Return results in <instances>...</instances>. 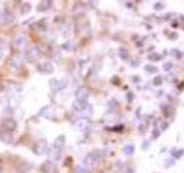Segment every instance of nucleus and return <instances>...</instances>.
Returning <instances> with one entry per match:
<instances>
[{
  "label": "nucleus",
  "mask_w": 184,
  "mask_h": 173,
  "mask_svg": "<svg viewBox=\"0 0 184 173\" xmlns=\"http://www.w3.org/2000/svg\"><path fill=\"white\" fill-rule=\"evenodd\" d=\"M13 44H14V47H16L17 50H23L26 47V44H27V39H26L24 35L18 34V35H16V37H14Z\"/></svg>",
  "instance_id": "nucleus-5"
},
{
  "label": "nucleus",
  "mask_w": 184,
  "mask_h": 173,
  "mask_svg": "<svg viewBox=\"0 0 184 173\" xmlns=\"http://www.w3.org/2000/svg\"><path fill=\"white\" fill-rule=\"evenodd\" d=\"M89 97V89L85 87H81L76 91V101L78 102H87V98Z\"/></svg>",
  "instance_id": "nucleus-3"
},
{
  "label": "nucleus",
  "mask_w": 184,
  "mask_h": 173,
  "mask_svg": "<svg viewBox=\"0 0 184 173\" xmlns=\"http://www.w3.org/2000/svg\"><path fill=\"white\" fill-rule=\"evenodd\" d=\"M166 128H167V124H166V122H164V124L162 125V129H166Z\"/></svg>",
  "instance_id": "nucleus-30"
},
{
  "label": "nucleus",
  "mask_w": 184,
  "mask_h": 173,
  "mask_svg": "<svg viewBox=\"0 0 184 173\" xmlns=\"http://www.w3.org/2000/svg\"><path fill=\"white\" fill-rule=\"evenodd\" d=\"M51 112H52V106L51 105H47V106H44L40 112H38V115L40 117H45V118H50L51 117Z\"/></svg>",
  "instance_id": "nucleus-10"
},
{
  "label": "nucleus",
  "mask_w": 184,
  "mask_h": 173,
  "mask_svg": "<svg viewBox=\"0 0 184 173\" xmlns=\"http://www.w3.org/2000/svg\"><path fill=\"white\" fill-rule=\"evenodd\" d=\"M149 58H150V60H160V56H159V54H150Z\"/></svg>",
  "instance_id": "nucleus-19"
},
{
  "label": "nucleus",
  "mask_w": 184,
  "mask_h": 173,
  "mask_svg": "<svg viewBox=\"0 0 184 173\" xmlns=\"http://www.w3.org/2000/svg\"><path fill=\"white\" fill-rule=\"evenodd\" d=\"M135 152V146L133 145H126L125 148H123V153H125V155H132V153Z\"/></svg>",
  "instance_id": "nucleus-15"
},
{
  "label": "nucleus",
  "mask_w": 184,
  "mask_h": 173,
  "mask_svg": "<svg viewBox=\"0 0 184 173\" xmlns=\"http://www.w3.org/2000/svg\"><path fill=\"white\" fill-rule=\"evenodd\" d=\"M87 106H88L87 102H78V101H76V102L74 104V109H75L76 112H81V113H82L84 109H85Z\"/></svg>",
  "instance_id": "nucleus-13"
},
{
  "label": "nucleus",
  "mask_w": 184,
  "mask_h": 173,
  "mask_svg": "<svg viewBox=\"0 0 184 173\" xmlns=\"http://www.w3.org/2000/svg\"><path fill=\"white\" fill-rule=\"evenodd\" d=\"M183 153H184V150L183 149H180V150H173V156L177 159V158H181L183 156Z\"/></svg>",
  "instance_id": "nucleus-17"
},
{
  "label": "nucleus",
  "mask_w": 184,
  "mask_h": 173,
  "mask_svg": "<svg viewBox=\"0 0 184 173\" xmlns=\"http://www.w3.org/2000/svg\"><path fill=\"white\" fill-rule=\"evenodd\" d=\"M0 17H2V13H0Z\"/></svg>",
  "instance_id": "nucleus-32"
},
{
  "label": "nucleus",
  "mask_w": 184,
  "mask_h": 173,
  "mask_svg": "<svg viewBox=\"0 0 184 173\" xmlns=\"http://www.w3.org/2000/svg\"><path fill=\"white\" fill-rule=\"evenodd\" d=\"M143 148H145V149L149 148V142H145V145H143Z\"/></svg>",
  "instance_id": "nucleus-29"
},
{
  "label": "nucleus",
  "mask_w": 184,
  "mask_h": 173,
  "mask_svg": "<svg viewBox=\"0 0 184 173\" xmlns=\"http://www.w3.org/2000/svg\"><path fill=\"white\" fill-rule=\"evenodd\" d=\"M154 9H159V10H160V9H163V4H162V3H156V4H154Z\"/></svg>",
  "instance_id": "nucleus-23"
},
{
  "label": "nucleus",
  "mask_w": 184,
  "mask_h": 173,
  "mask_svg": "<svg viewBox=\"0 0 184 173\" xmlns=\"http://www.w3.org/2000/svg\"><path fill=\"white\" fill-rule=\"evenodd\" d=\"M27 11H30V4H26L24 9H23V14H26Z\"/></svg>",
  "instance_id": "nucleus-21"
},
{
  "label": "nucleus",
  "mask_w": 184,
  "mask_h": 173,
  "mask_svg": "<svg viewBox=\"0 0 184 173\" xmlns=\"http://www.w3.org/2000/svg\"><path fill=\"white\" fill-rule=\"evenodd\" d=\"M50 6H52L51 2H41V3L38 4V11H45L47 9H50Z\"/></svg>",
  "instance_id": "nucleus-14"
},
{
  "label": "nucleus",
  "mask_w": 184,
  "mask_h": 173,
  "mask_svg": "<svg viewBox=\"0 0 184 173\" xmlns=\"http://www.w3.org/2000/svg\"><path fill=\"white\" fill-rule=\"evenodd\" d=\"M104 152L105 150H94L92 153H89V155L85 158V160H84L85 165H88V166H95V165L104 158V155H102Z\"/></svg>",
  "instance_id": "nucleus-1"
},
{
  "label": "nucleus",
  "mask_w": 184,
  "mask_h": 173,
  "mask_svg": "<svg viewBox=\"0 0 184 173\" xmlns=\"http://www.w3.org/2000/svg\"><path fill=\"white\" fill-rule=\"evenodd\" d=\"M173 53H174V56H176V57H178V58H180V57H181V53H178L177 50H174Z\"/></svg>",
  "instance_id": "nucleus-25"
},
{
  "label": "nucleus",
  "mask_w": 184,
  "mask_h": 173,
  "mask_svg": "<svg viewBox=\"0 0 184 173\" xmlns=\"http://www.w3.org/2000/svg\"><path fill=\"white\" fill-rule=\"evenodd\" d=\"M37 57H38V48H37V47L31 48V50H30V51L27 53V60H28V61H34Z\"/></svg>",
  "instance_id": "nucleus-12"
},
{
  "label": "nucleus",
  "mask_w": 184,
  "mask_h": 173,
  "mask_svg": "<svg viewBox=\"0 0 184 173\" xmlns=\"http://www.w3.org/2000/svg\"><path fill=\"white\" fill-rule=\"evenodd\" d=\"M146 71H150V72H156L157 68H156V67H152V65H147V67H146Z\"/></svg>",
  "instance_id": "nucleus-20"
},
{
  "label": "nucleus",
  "mask_w": 184,
  "mask_h": 173,
  "mask_svg": "<svg viewBox=\"0 0 184 173\" xmlns=\"http://www.w3.org/2000/svg\"><path fill=\"white\" fill-rule=\"evenodd\" d=\"M43 172L44 173H57V169H55V165L51 162V160H48V162H45L44 165H43Z\"/></svg>",
  "instance_id": "nucleus-9"
},
{
  "label": "nucleus",
  "mask_w": 184,
  "mask_h": 173,
  "mask_svg": "<svg viewBox=\"0 0 184 173\" xmlns=\"http://www.w3.org/2000/svg\"><path fill=\"white\" fill-rule=\"evenodd\" d=\"M67 85V80H63V81H58L55 78H52L50 81V87H51L52 91H58V89H63Z\"/></svg>",
  "instance_id": "nucleus-6"
},
{
  "label": "nucleus",
  "mask_w": 184,
  "mask_h": 173,
  "mask_svg": "<svg viewBox=\"0 0 184 173\" xmlns=\"http://www.w3.org/2000/svg\"><path fill=\"white\" fill-rule=\"evenodd\" d=\"M119 57H121L122 60H129L128 50H125V48H121V50H119Z\"/></svg>",
  "instance_id": "nucleus-16"
},
{
  "label": "nucleus",
  "mask_w": 184,
  "mask_h": 173,
  "mask_svg": "<svg viewBox=\"0 0 184 173\" xmlns=\"http://www.w3.org/2000/svg\"><path fill=\"white\" fill-rule=\"evenodd\" d=\"M64 142H65V136L64 135H59L58 138L55 139V142H54V148H57V149H61L63 150V148H64Z\"/></svg>",
  "instance_id": "nucleus-11"
},
{
  "label": "nucleus",
  "mask_w": 184,
  "mask_h": 173,
  "mask_svg": "<svg viewBox=\"0 0 184 173\" xmlns=\"http://www.w3.org/2000/svg\"><path fill=\"white\" fill-rule=\"evenodd\" d=\"M78 173H87V170H84V167H76Z\"/></svg>",
  "instance_id": "nucleus-24"
},
{
  "label": "nucleus",
  "mask_w": 184,
  "mask_h": 173,
  "mask_svg": "<svg viewBox=\"0 0 184 173\" xmlns=\"http://www.w3.org/2000/svg\"><path fill=\"white\" fill-rule=\"evenodd\" d=\"M3 128L7 132H13L17 128V121H14L13 118H4L3 119Z\"/></svg>",
  "instance_id": "nucleus-4"
},
{
  "label": "nucleus",
  "mask_w": 184,
  "mask_h": 173,
  "mask_svg": "<svg viewBox=\"0 0 184 173\" xmlns=\"http://www.w3.org/2000/svg\"><path fill=\"white\" fill-rule=\"evenodd\" d=\"M4 23H10L11 20H13V16L11 14H4Z\"/></svg>",
  "instance_id": "nucleus-18"
},
{
  "label": "nucleus",
  "mask_w": 184,
  "mask_h": 173,
  "mask_svg": "<svg viewBox=\"0 0 184 173\" xmlns=\"http://www.w3.org/2000/svg\"><path fill=\"white\" fill-rule=\"evenodd\" d=\"M128 99H129V101H132V99H133V94H128Z\"/></svg>",
  "instance_id": "nucleus-28"
},
{
  "label": "nucleus",
  "mask_w": 184,
  "mask_h": 173,
  "mask_svg": "<svg viewBox=\"0 0 184 173\" xmlns=\"http://www.w3.org/2000/svg\"><path fill=\"white\" fill-rule=\"evenodd\" d=\"M2 57H3V53H2V50H0V60H2Z\"/></svg>",
  "instance_id": "nucleus-31"
},
{
  "label": "nucleus",
  "mask_w": 184,
  "mask_h": 173,
  "mask_svg": "<svg viewBox=\"0 0 184 173\" xmlns=\"http://www.w3.org/2000/svg\"><path fill=\"white\" fill-rule=\"evenodd\" d=\"M159 135H160V132H159V131H157V129H156V131H154V134H153V138H157V136H159Z\"/></svg>",
  "instance_id": "nucleus-26"
},
{
  "label": "nucleus",
  "mask_w": 184,
  "mask_h": 173,
  "mask_svg": "<svg viewBox=\"0 0 184 173\" xmlns=\"http://www.w3.org/2000/svg\"><path fill=\"white\" fill-rule=\"evenodd\" d=\"M170 68H171V64H166V65H164V70H170Z\"/></svg>",
  "instance_id": "nucleus-27"
},
{
  "label": "nucleus",
  "mask_w": 184,
  "mask_h": 173,
  "mask_svg": "<svg viewBox=\"0 0 184 173\" xmlns=\"http://www.w3.org/2000/svg\"><path fill=\"white\" fill-rule=\"evenodd\" d=\"M61 149H57L54 148V146H51V149H50V160L51 162H57V160L59 159V156H61Z\"/></svg>",
  "instance_id": "nucleus-8"
},
{
  "label": "nucleus",
  "mask_w": 184,
  "mask_h": 173,
  "mask_svg": "<svg viewBox=\"0 0 184 173\" xmlns=\"http://www.w3.org/2000/svg\"><path fill=\"white\" fill-rule=\"evenodd\" d=\"M154 84H156V85H160V84H162V78H160V77L154 78Z\"/></svg>",
  "instance_id": "nucleus-22"
},
{
  "label": "nucleus",
  "mask_w": 184,
  "mask_h": 173,
  "mask_svg": "<svg viewBox=\"0 0 184 173\" xmlns=\"http://www.w3.org/2000/svg\"><path fill=\"white\" fill-rule=\"evenodd\" d=\"M45 150H47V142L45 141H38L37 143L33 146V152H34L35 155H38V156L44 155Z\"/></svg>",
  "instance_id": "nucleus-2"
},
{
  "label": "nucleus",
  "mask_w": 184,
  "mask_h": 173,
  "mask_svg": "<svg viewBox=\"0 0 184 173\" xmlns=\"http://www.w3.org/2000/svg\"><path fill=\"white\" fill-rule=\"evenodd\" d=\"M37 70L40 71V72H43V74H51L54 68H52L51 63H43L37 67Z\"/></svg>",
  "instance_id": "nucleus-7"
}]
</instances>
